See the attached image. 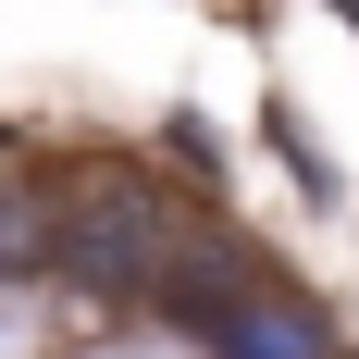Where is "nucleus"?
<instances>
[{
	"label": "nucleus",
	"mask_w": 359,
	"mask_h": 359,
	"mask_svg": "<svg viewBox=\"0 0 359 359\" xmlns=\"http://www.w3.org/2000/svg\"><path fill=\"white\" fill-rule=\"evenodd\" d=\"M211 359H334V347H323V323H310L297 297H248V310L211 334Z\"/></svg>",
	"instance_id": "nucleus-1"
}]
</instances>
